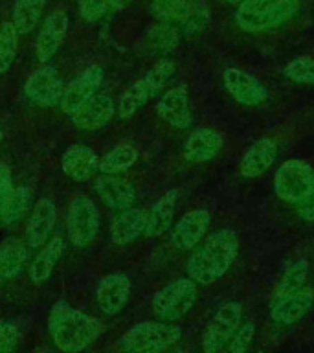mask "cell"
<instances>
[{"label":"cell","instance_id":"cell-32","mask_svg":"<svg viewBox=\"0 0 314 353\" xmlns=\"http://www.w3.org/2000/svg\"><path fill=\"white\" fill-rule=\"evenodd\" d=\"M32 201H33V195L30 188L28 186L13 188L10 199H8V204H6V208L2 210V214H0V223L6 226L19 223V221L26 215L30 206H32Z\"/></svg>","mask_w":314,"mask_h":353},{"label":"cell","instance_id":"cell-10","mask_svg":"<svg viewBox=\"0 0 314 353\" xmlns=\"http://www.w3.org/2000/svg\"><path fill=\"white\" fill-rule=\"evenodd\" d=\"M314 305V291L308 285L297 291L286 292V294H278L270 296L269 314L270 320L278 325H294L300 320L305 319L307 313Z\"/></svg>","mask_w":314,"mask_h":353},{"label":"cell","instance_id":"cell-14","mask_svg":"<svg viewBox=\"0 0 314 353\" xmlns=\"http://www.w3.org/2000/svg\"><path fill=\"white\" fill-rule=\"evenodd\" d=\"M211 223V215L208 210L198 208L187 212L178 219L173 232H171V243L176 250H193L204 239L206 232Z\"/></svg>","mask_w":314,"mask_h":353},{"label":"cell","instance_id":"cell-41","mask_svg":"<svg viewBox=\"0 0 314 353\" xmlns=\"http://www.w3.org/2000/svg\"><path fill=\"white\" fill-rule=\"evenodd\" d=\"M13 181L11 179H0V214H2V210L6 208V204H8V199H10L11 192H13Z\"/></svg>","mask_w":314,"mask_h":353},{"label":"cell","instance_id":"cell-19","mask_svg":"<svg viewBox=\"0 0 314 353\" xmlns=\"http://www.w3.org/2000/svg\"><path fill=\"white\" fill-rule=\"evenodd\" d=\"M114 99L107 94H96L72 114V123L81 131H98L114 118Z\"/></svg>","mask_w":314,"mask_h":353},{"label":"cell","instance_id":"cell-8","mask_svg":"<svg viewBox=\"0 0 314 353\" xmlns=\"http://www.w3.org/2000/svg\"><path fill=\"white\" fill-rule=\"evenodd\" d=\"M242 324V305L239 302L222 303L202 333V352L220 353Z\"/></svg>","mask_w":314,"mask_h":353},{"label":"cell","instance_id":"cell-27","mask_svg":"<svg viewBox=\"0 0 314 353\" xmlns=\"http://www.w3.org/2000/svg\"><path fill=\"white\" fill-rule=\"evenodd\" d=\"M178 43H180V32L175 26L165 24V22H156L147 28L142 46L149 55H167L178 46Z\"/></svg>","mask_w":314,"mask_h":353},{"label":"cell","instance_id":"cell-28","mask_svg":"<svg viewBox=\"0 0 314 353\" xmlns=\"http://www.w3.org/2000/svg\"><path fill=\"white\" fill-rule=\"evenodd\" d=\"M65 239L63 237H54V239H50L48 245L41 250V252L33 258V261L30 263V280L33 283H44V281L48 280L52 272H54L55 265L61 259L63 252H65Z\"/></svg>","mask_w":314,"mask_h":353},{"label":"cell","instance_id":"cell-15","mask_svg":"<svg viewBox=\"0 0 314 353\" xmlns=\"http://www.w3.org/2000/svg\"><path fill=\"white\" fill-rule=\"evenodd\" d=\"M131 294V280L123 272H112L101 278L96 287V303L107 316H114L123 309Z\"/></svg>","mask_w":314,"mask_h":353},{"label":"cell","instance_id":"cell-23","mask_svg":"<svg viewBox=\"0 0 314 353\" xmlns=\"http://www.w3.org/2000/svg\"><path fill=\"white\" fill-rule=\"evenodd\" d=\"M61 168L74 182H87L99 171V157L87 145H72L61 157Z\"/></svg>","mask_w":314,"mask_h":353},{"label":"cell","instance_id":"cell-13","mask_svg":"<svg viewBox=\"0 0 314 353\" xmlns=\"http://www.w3.org/2000/svg\"><path fill=\"white\" fill-rule=\"evenodd\" d=\"M222 83L231 98L244 107H259L269 99V90L263 83L239 68L224 70Z\"/></svg>","mask_w":314,"mask_h":353},{"label":"cell","instance_id":"cell-38","mask_svg":"<svg viewBox=\"0 0 314 353\" xmlns=\"http://www.w3.org/2000/svg\"><path fill=\"white\" fill-rule=\"evenodd\" d=\"M79 13L87 22H96L109 13V0H79Z\"/></svg>","mask_w":314,"mask_h":353},{"label":"cell","instance_id":"cell-29","mask_svg":"<svg viewBox=\"0 0 314 353\" xmlns=\"http://www.w3.org/2000/svg\"><path fill=\"white\" fill-rule=\"evenodd\" d=\"M46 0H15L11 11V24L15 26L19 35L32 33L37 28L43 17Z\"/></svg>","mask_w":314,"mask_h":353},{"label":"cell","instance_id":"cell-18","mask_svg":"<svg viewBox=\"0 0 314 353\" xmlns=\"http://www.w3.org/2000/svg\"><path fill=\"white\" fill-rule=\"evenodd\" d=\"M222 145H224V138L219 131L202 127L189 134L184 143L182 154L189 164H204V162L213 160L220 153Z\"/></svg>","mask_w":314,"mask_h":353},{"label":"cell","instance_id":"cell-3","mask_svg":"<svg viewBox=\"0 0 314 353\" xmlns=\"http://www.w3.org/2000/svg\"><path fill=\"white\" fill-rule=\"evenodd\" d=\"M300 0H242L237 6L236 22L242 32L264 33L294 19Z\"/></svg>","mask_w":314,"mask_h":353},{"label":"cell","instance_id":"cell-45","mask_svg":"<svg viewBox=\"0 0 314 353\" xmlns=\"http://www.w3.org/2000/svg\"><path fill=\"white\" fill-rule=\"evenodd\" d=\"M33 353H50V352H48V350H44V347H41V350H35Z\"/></svg>","mask_w":314,"mask_h":353},{"label":"cell","instance_id":"cell-17","mask_svg":"<svg viewBox=\"0 0 314 353\" xmlns=\"http://www.w3.org/2000/svg\"><path fill=\"white\" fill-rule=\"evenodd\" d=\"M57 223V208L50 199H39L33 204L32 214L26 225V245L30 248H41L48 241Z\"/></svg>","mask_w":314,"mask_h":353},{"label":"cell","instance_id":"cell-25","mask_svg":"<svg viewBox=\"0 0 314 353\" xmlns=\"http://www.w3.org/2000/svg\"><path fill=\"white\" fill-rule=\"evenodd\" d=\"M176 203H178V192L169 190L149 208L147 223H145V236L160 237L169 230L171 225H173V219H175Z\"/></svg>","mask_w":314,"mask_h":353},{"label":"cell","instance_id":"cell-6","mask_svg":"<svg viewBox=\"0 0 314 353\" xmlns=\"http://www.w3.org/2000/svg\"><path fill=\"white\" fill-rule=\"evenodd\" d=\"M197 302V283L189 278L171 281L153 296V313L162 322H176L184 319Z\"/></svg>","mask_w":314,"mask_h":353},{"label":"cell","instance_id":"cell-20","mask_svg":"<svg viewBox=\"0 0 314 353\" xmlns=\"http://www.w3.org/2000/svg\"><path fill=\"white\" fill-rule=\"evenodd\" d=\"M156 112L165 123L175 129H187L191 125V109H189V94L184 85L169 88L156 103Z\"/></svg>","mask_w":314,"mask_h":353},{"label":"cell","instance_id":"cell-4","mask_svg":"<svg viewBox=\"0 0 314 353\" xmlns=\"http://www.w3.org/2000/svg\"><path fill=\"white\" fill-rule=\"evenodd\" d=\"M182 330L169 322H140L118 342L121 353H164L180 341Z\"/></svg>","mask_w":314,"mask_h":353},{"label":"cell","instance_id":"cell-40","mask_svg":"<svg viewBox=\"0 0 314 353\" xmlns=\"http://www.w3.org/2000/svg\"><path fill=\"white\" fill-rule=\"evenodd\" d=\"M296 206H297V215H300L305 223H314V188H313V192L308 193L307 197L303 199V201H300Z\"/></svg>","mask_w":314,"mask_h":353},{"label":"cell","instance_id":"cell-24","mask_svg":"<svg viewBox=\"0 0 314 353\" xmlns=\"http://www.w3.org/2000/svg\"><path fill=\"white\" fill-rule=\"evenodd\" d=\"M145 223H147V212H143L142 208L121 210L110 225V239L120 247L136 241L138 237L145 234Z\"/></svg>","mask_w":314,"mask_h":353},{"label":"cell","instance_id":"cell-31","mask_svg":"<svg viewBox=\"0 0 314 353\" xmlns=\"http://www.w3.org/2000/svg\"><path fill=\"white\" fill-rule=\"evenodd\" d=\"M138 151L132 145H116L110 149L109 153L103 154V159H99V171L103 175H118L123 171L131 170L136 164Z\"/></svg>","mask_w":314,"mask_h":353},{"label":"cell","instance_id":"cell-33","mask_svg":"<svg viewBox=\"0 0 314 353\" xmlns=\"http://www.w3.org/2000/svg\"><path fill=\"white\" fill-rule=\"evenodd\" d=\"M189 4H191V0H151L149 11L158 22H165V24L178 22L180 24L189 11Z\"/></svg>","mask_w":314,"mask_h":353},{"label":"cell","instance_id":"cell-44","mask_svg":"<svg viewBox=\"0 0 314 353\" xmlns=\"http://www.w3.org/2000/svg\"><path fill=\"white\" fill-rule=\"evenodd\" d=\"M224 4H230V6H239L242 2V0H222Z\"/></svg>","mask_w":314,"mask_h":353},{"label":"cell","instance_id":"cell-36","mask_svg":"<svg viewBox=\"0 0 314 353\" xmlns=\"http://www.w3.org/2000/svg\"><path fill=\"white\" fill-rule=\"evenodd\" d=\"M286 79L297 85H314V57L311 55H300L285 66L283 70Z\"/></svg>","mask_w":314,"mask_h":353},{"label":"cell","instance_id":"cell-22","mask_svg":"<svg viewBox=\"0 0 314 353\" xmlns=\"http://www.w3.org/2000/svg\"><path fill=\"white\" fill-rule=\"evenodd\" d=\"M278 159V143L270 138H261L244 151L239 164V173L244 179H258L272 168Z\"/></svg>","mask_w":314,"mask_h":353},{"label":"cell","instance_id":"cell-5","mask_svg":"<svg viewBox=\"0 0 314 353\" xmlns=\"http://www.w3.org/2000/svg\"><path fill=\"white\" fill-rule=\"evenodd\" d=\"M176 74V66L171 59H160L151 70L138 79L136 83H132L131 87L127 88L123 96L118 101V116L121 120L131 118L134 112L142 109L143 105L156 98L162 88L167 87V83L173 79Z\"/></svg>","mask_w":314,"mask_h":353},{"label":"cell","instance_id":"cell-34","mask_svg":"<svg viewBox=\"0 0 314 353\" xmlns=\"http://www.w3.org/2000/svg\"><path fill=\"white\" fill-rule=\"evenodd\" d=\"M19 50V32L11 22L0 24V74H6L15 63Z\"/></svg>","mask_w":314,"mask_h":353},{"label":"cell","instance_id":"cell-1","mask_svg":"<svg viewBox=\"0 0 314 353\" xmlns=\"http://www.w3.org/2000/svg\"><path fill=\"white\" fill-rule=\"evenodd\" d=\"M239 254V239L230 228H220L206 237V241L186 261V274L197 285H211L231 269Z\"/></svg>","mask_w":314,"mask_h":353},{"label":"cell","instance_id":"cell-42","mask_svg":"<svg viewBox=\"0 0 314 353\" xmlns=\"http://www.w3.org/2000/svg\"><path fill=\"white\" fill-rule=\"evenodd\" d=\"M132 0H109V13H116V11H121L123 8L131 4Z\"/></svg>","mask_w":314,"mask_h":353},{"label":"cell","instance_id":"cell-12","mask_svg":"<svg viewBox=\"0 0 314 353\" xmlns=\"http://www.w3.org/2000/svg\"><path fill=\"white\" fill-rule=\"evenodd\" d=\"M105 72L101 66L92 65L88 66L87 70L83 72L81 76L76 77L70 85H66L63 98L59 101L61 110L65 114H74L76 110H79L83 105L87 103L88 99H92L98 94L99 87L103 85Z\"/></svg>","mask_w":314,"mask_h":353},{"label":"cell","instance_id":"cell-35","mask_svg":"<svg viewBox=\"0 0 314 353\" xmlns=\"http://www.w3.org/2000/svg\"><path fill=\"white\" fill-rule=\"evenodd\" d=\"M209 24V10L208 6L200 0H191L189 11L180 22V30L186 37H195L198 33H202Z\"/></svg>","mask_w":314,"mask_h":353},{"label":"cell","instance_id":"cell-9","mask_svg":"<svg viewBox=\"0 0 314 353\" xmlns=\"http://www.w3.org/2000/svg\"><path fill=\"white\" fill-rule=\"evenodd\" d=\"M68 237L76 247H87L99 232V212L92 199L77 195L70 203L66 217Z\"/></svg>","mask_w":314,"mask_h":353},{"label":"cell","instance_id":"cell-16","mask_svg":"<svg viewBox=\"0 0 314 353\" xmlns=\"http://www.w3.org/2000/svg\"><path fill=\"white\" fill-rule=\"evenodd\" d=\"M66 30H68V15L63 10H55L52 15L44 19L43 28L35 41V54L43 65H46L57 54L66 37Z\"/></svg>","mask_w":314,"mask_h":353},{"label":"cell","instance_id":"cell-30","mask_svg":"<svg viewBox=\"0 0 314 353\" xmlns=\"http://www.w3.org/2000/svg\"><path fill=\"white\" fill-rule=\"evenodd\" d=\"M308 280V261L307 259H294L285 265V269L281 272L280 280L275 283L272 296L278 294H286V292L297 291L307 285Z\"/></svg>","mask_w":314,"mask_h":353},{"label":"cell","instance_id":"cell-26","mask_svg":"<svg viewBox=\"0 0 314 353\" xmlns=\"http://www.w3.org/2000/svg\"><path fill=\"white\" fill-rule=\"evenodd\" d=\"M28 263V245L19 237L0 243V283L15 280Z\"/></svg>","mask_w":314,"mask_h":353},{"label":"cell","instance_id":"cell-37","mask_svg":"<svg viewBox=\"0 0 314 353\" xmlns=\"http://www.w3.org/2000/svg\"><path fill=\"white\" fill-rule=\"evenodd\" d=\"M253 336H255V325H253V322H244L220 353H248V347L252 344Z\"/></svg>","mask_w":314,"mask_h":353},{"label":"cell","instance_id":"cell-39","mask_svg":"<svg viewBox=\"0 0 314 353\" xmlns=\"http://www.w3.org/2000/svg\"><path fill=\"white\" fill-rule=\"evenodd\" d=\"M21 333L19 327L11 322H2L0 320V353H11L19 344Z\"/></svg>","mask_w":314,"mask_h":353},{"label":"cell","instance_id":"cell-11","mask_svg":"<svg viewBox=\"0 0 314 353\" xmlns=\"http://www.w3.org/2000/svg\"><path fill=\"white\" fill-rule=\"evenodd\" d=\"M65 83L59 76V70L55 66L43 65L33 72L24 83V94L28 99L37 107L50 109L61 101L65 92Z\"/></svg>","mask_w":314,"mask_h":353},{"label":"cell","instance_id":"cell-46","mask_svg":"<svg viewBox=\"0 0 314 353\" xmlns=\"http://www.w3.org/2000/svg\"><path fill=\"white\" fill-rule=\"evenodd\" d=\"M2 137H4V134H2V129H0V142H2Z\"/></svg>","mask_w":314,"mask_h":353},{"label":"cell","instance_id":"cell-47","mask_svg":"<svg viewBox=\"0 0 314 353\" xmlns=\"http://www.w3.org/2000/svg\"><path fill=\"white\" fill-rule=\"evenodd\" d=\"M171 353H182V352H171Z\"/></svg>","mask_w":314,"mask_h":353},{"label":"cell","instance_id":"cell-43","mask_svg":"<svg viewBox=\"0 0 314 353\" xmlns=\"http://www.w3.org/2000/svg\"><path fill=\"white\" fill-rule=\"evenodd\" d=\"M0 179H11V171L4 160H0Z\"/></svg>","mask_w":314,"mask_h":353},{"label":"cell","instance_id":"cell-7","mask_svg":"<svg viewBox=\"0 0 314 353\" xmlns=\"http://www.w3.org/2000/svg\"><path fill=\"white\" fill-rule=\"evenodd\" d=\"M314 188V168L303 160H286L274 175L275 195L285 203L297 204L307 197Z\"/></svg>","mask_w":314,"mask_h":353},{"label":"cell","instance_id":"cell-2","mask_svg":"<svg viewBox=\"0 0 314 353\" xmlns=\"http://www.w3.org/2000/svg\"><path fill=\"white\" fill-rule=\"evenodd\" d=\"M52 341L63 353H81L98 341L103 324L96 316L74 309L68 302H55L48 316Z\"/></svg>","mask_w":314,"mask_h":353},{"label":"cell","instance_id":"cell-21","mask_svg":"<svg viewBox=\"0 0 314 353\" xmlns=\"http://www.w3.org/2000/svg\"><path fill=\"white\" fill-rule=\"evenodd\" d=\"M94 192L112 210L132 208L136 203V190L131 182L116 175H101L94 182Z\"/></svg>","mask_w":314,"mask_h":353}]
</instances>
